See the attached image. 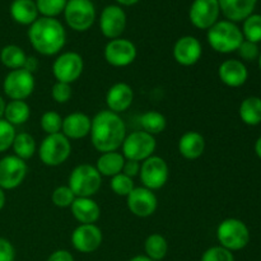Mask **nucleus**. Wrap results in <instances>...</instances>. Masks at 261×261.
<instances>
[{
	"instance_id": "nucleus-1",
	"label": "nucleus",
	"mask_w": 261,
	"mask_h": 261,
	"mask_svg": "<svg viewBox=\"0 0 261 261\" xmlns=\"http://www.w3.org/2000/svg\"><path fill=\"white\" fill-rule=\"evenodd\" d=\"M91 142L98 152H115L124 143L126 126L119 114L103 110L92 119Z\"/></svg>"
},
{
	"instance_id": "nucleus-2",
	"label": "nucleus",
	"mask_w": 261,
	"mask_h": 261,
	"mask_svg": "<svg viewBox=\"0 0 261 261\" xmlns=\"http://www.w3.org/2000/svg\"><path fill=\"white\" fill-rule=\"evenodd\" d=\"M28 40H30L31 46L41 55H56L65 46V28L55 18H37L30 25Z\"/></svg>"
},
{
	"instance_id": "nucleus-3",
	"label": "nucleus",
	"mask_w": 261,
	"mask_h": 261,
	"mask_svg": "<svg viewBox=\"0 0 261 261\" xmlns=\"http://www.w3.org/2000/svg\"><path fill=\"white\" fill-rule=\"evenodd\" d=\"M209 46L219 54H231L239 50L244 42L242 31L236 23L231 20H218L212 25L206 33Z\"/></svg>"
},
{
	"instance_id": "nucleus-4",
	"label": "nucleus",
	"mask_w": 261,
	"mask_h": 261,
	"mask_svg": "<svg viewBox=\"0 0 261 261\" xmlns=\"http://www.w3.org/2000/svg\"><path fill=\"white\" fill-rule=\"evenodd\" d=\"M102 185V176L96 166L79 165L69 176V188L76 198H92L98 193Z\"/></svg>"
},
{
	"instance_id": "nucleus-5",
	"label": "nucleus",
	"mask_w": 261,
	"mask_h": 261,
	"mask_svg": "<svg viewBox=\"0 0 261 261\" xmlns=\"http://www.w3.org/2000/svg\"><path fill=\"white\" fill-rule=\"evenodd\" d=\"M219 246L229 251H240L250 242V231L246 224L237 218H227L217 228Z\"/></svg>"
},
{
	"instance_id": "nucleus-6",
	"label": "nucleus",
	"mask_w": 261,
	"mask_h": 261,
	"mask_svg": "<svg viewBox=\"0 0 261 261\" xmlns=\"http://www.w3.org/2000/svg\"><path fill=\"white\" fill-rule=\"evenodd\" d=\"M70 140L63 133L47 135L41 142L40 148H38V155H40L41 162L48 167H56V166L63 165L70 157Z\"/></svg>"
},
{
	"instance_id": "nucleus-7",
	"label": "nucleus",
	"mask_w": 261,
	"mask_h": 261,
	"mask_svg": "<svg viewBox=\"0 0 261 261\" xmlns=\"http://www.w3.org/2000/svg\"><path fill=\"white\" fill-rule=\"evenodd\" d=\"M64 17L69 27L76 32L89 30L96 19V8L91 0H68Z\"/></svg>"
},
{
	"instance_id": "nucleus-8",
	"label": "nucleus",
	"mask_w": 261,
	"mask_h": 261,
	"mask_svg": "<svg viewBox=\"0 0 261 261\" xmlns=\"http://www.w3.org/2000/svg\"><path fill=\"white\" fill-rule=\"evenodd\" d=\"M157 142L153 135L145 132H133L126 135L122 143V155L125 160L143 162L152 157L154 153Z\"/></svg>"
},
{
	"instance_id": "nucleus-9",
	"label": "nucleus",
	"mask_w": 261,
	"mask_h": 261,
	"mask_svg": "<svg viewBox=\"0 0 261 261\" xmlns=\"http://www.w3.org/2000/svg\"><path fill=\"white\" fill-rule=\"evenodd\" d=\"M35 75L24 69L10 70L3 81V91L10 101H24L35 91Z\"/></svg>"
},
{
	"instance_id": "nucleus-10",
	"label": "nucleus",
	"mask_w": 261,
	"mask_h": 261,
	"mask_svg": "<svg viewBox=\"0 0 261 261\" xmlns=\"http://www.w3.org/2000/svg\"><path fill=\"white\" fill-rule=\"evenodd\" d=\"M139 175L143 186L154 191L166 185L170 177V168L163 158L152 155L142 162Z\"/></svg>"
},
{
	"instance_id": "nucleus-11",
	"label": "nucleus",
	"mask_w": 261,
	"mask_h": 261,
	"mask_svg": "<svg viewBox=\"0 0 261 261\" xmlns=\"http://www.w3.org/2000/svg\"><path fill=\"white\" fill-rule=\"evenodd\" d=\"M84 69L83 58L78 53L69 51L59 55L53 64V74L56 82L71 84L82 75Z\"/></svg>"
},
{
	"instance_id": "nucleus-12",
	"label": "nucleus",
	"mask_w": 261,
	"mask_h": 261,
	"mask_svg": "<svg viewBox=\"0 0 261 261\" xmlns=\"http://www.w3.org/2000/svg\"><path fill=\"white\" fill-rule=\"evenodd\" d=\"M27 163L17 155H5L0 160V188L3 190L17 189L27 176Z\"/></svg>"
},
{
	"instance_id": "nucleus-13",
	"label": "nucleus",
	"mask_w": 261,
	"mask_h": 261,
	"mask_svg": "<svg viewBox=\"0 0 261 261\" xmlns=\"http://www.w3.org/2000/svg\"><path fill=\"white\" fill-rule=\"evenodd\" d=\"M105 60L112 66L124 68L134 63L138 51L134 43L126 38H115L105 47Z\"/></svg>"
},
{
	"instance_id": "nucleus-14",
	"label": "nucleus",
	"mask_w": 261,
	"mask_h": 261,
	"mask_svg": "<svg viewBox=\"0 0 261 261\" xmlns=\"http://www.w3.org/2000/svg\"><path fill=\"white\" fill-rule=\"evenodd\" d=\"M221 8L218 0H194L189 12L190 22L199 30H209L218 22Z\"/></svg>"
},
{
	"instance_id": "nucleus-15",
	"label": "nucleus",
	"mask_w": 261,
	"mask_h": 261,
	"mask_svg": "<svg viewBox=\"0 0 261 261\" xmlns=\"http://www.w3.org/2000/svg\"><path fill=\"white\" fill-rule=\"evenodd\" d=\"M102 231L96 224H79L71 233V245L82 254L97 251L102 244Z\"/></svg>"
},
{
	"instance_id": "nucleus-16",
	"label": "nucleus",
	"mask_w": 261,
	"mask_h": 261,
	"mask_svg": "<svg viewBox=\"0 0 261 261\" xmlns=\"http://www.w3.org/2000/svg\"><path fill=\"white\" fill-rule=\"evenodd\" d=\"M126 204L129 211L139 218H148L157 211L158 199L152 190L147 188H134V190L126 196Z\"/></svg>"
},
{
	"instance_id": "nucleus-17",
	"label": "nucleus",
	"mask_w": 261,
	"mask_h": 261,
	"mask_svg": "<svg viewBox=\"0 0 261 261\" xmlns=\"http://www.w3.org/2000/svg\"><path fill=\"white\" fill-rule=\"evenodd\" d=\"M99 28L105 37L110 40L120 38L126 28V14L119 5H109L99 17Z\"/></svg>"
},
{
	"instance_id": "nucleus-18",
	"label": "nucleus",
	"mask_w": 261,
	"mask_h": 261,
	"mask_svg": "<svg viewBox=\"0 0 261 261\" xmlns=\"http://www.w3.org/2000/svg\"><path fill=\"white\" fill-rule=\"evenodd\" d=\"M203 47L200 41L194 36H184L173 46V58L180 65L193 66L200 60Z\"/></svg>"
},
{
	"instance_id": "nucleus-19",
	"label": "nucleus",
	"mask_w": 261,
	"mask_h": 261,
	"mask_svg": "<svg viewBox=\"0 0 261 261\" xmlns=\"http://www.w3.org/2000/svg\"><path fill=\"white\" fill-rule=\"evenodd\" d=\"M218 75L222 83L232 88H237L246 83L249 78V71L242 61L228 59L219 65Z\"/></svg>"
},
{
	"instance_id": "nucleus-20",
	"label": "nucleus",
	"mask_w": 261,
	"mask_h": 261,
	"mask_svg": "<svg viewBox=\"0 0 261 261\" xmlns=\"http://www.w3.org/2000/svg\"><path fill=\"white\" fill-rule=\"evenodd\" d=\"M133 101H134V92L129 84L120 82V83L114 84L107 91L106 105L110 111L115 114H121L126 111L132 106Z\"/></svg>"
},
{
	"instance_id": "nucleus-21",
	"label": "nucleus",
	"mask_w": 261,
	"mask_h": 261,
	"mask_svg": "<svg viewBox=\"0 0 261 261\" xmlns=\"http://www.w3.org/2000/svg\"><path fill=\"white\" fill-rule=\"evenodd\" d=\"M92 119L83 112H73L63 119L61 133L70 139H83L91 133Z\"/></svg>"
},
{
	"instance_id": "nucleus-22",
	"label": "nucleus",
	"mask_w": 261,
	"mask_h": 261,
	"mask_svg": "<svg viewBox=\"0 0 261 261\" xmlns=\"http://www.w3.org/2000/svg\"><path fill=\"white\" fill-rule=\"evenodd\" d=\"M221 12L227 20L242 22L254 13L257 0H218Z\"/></svg>"
},
{
	"instance_id": "nucleus-23",
	"label": "nucleus",
	"mask_w": 261,
	"mask_h": 261,
	"mask_svg": "<svg viewBox=\"0 0 261 261\" xmlns=\"http://www.w3.org/2000/svg\"><path fill=\"white\" fill-rule=\"evenodd\" d=\"M70 209L81 224H94L101 216L99 205L92 198H75Z\"/></svg>"
},
{
	"instance_id": "nucleus-24",
	"label": "nucleus",
	"mask_w": 261,
	"mask_h": 261,
	"mask_svg": "<svg viewBox=\"0 0 261 261\" xmlns=\"http://www.w3.org/2000/svg\"><path fill=\"white\" fill-rule=\"evenodd\" d=\"M205 149V139L198 132H188L178 140V152L186 160H198Z\"/></svg>"
},
{
	"instance_id": "nucleus-25",
	"label": "nucleus",
	"mask_w": 261,
	"mask_h": 261,
	"mask_svg": "<svg viewBox=\"0 0 261 261\" xmlns=\"http://www.w3.org/2000/svg\"><path fill=\"white\" fill-rule=\"evenodd\" d=\"M13 20L22 25H31L38 18V9L33 0H14L10 5Z\"/></svg>"
},
{
	"instance_id": "nucleus-26",
	"label": "nucleus",
	"mask_w": 261,
	"mask_h": 261,
	"mask_svg": "<svg viewBox=\"0 0 261 261\" xmlns=\"http://www.w3.org/2000/svg\"><path fill=\"white\" fill-rule=\"evenodd\" d=\"M124 163L125 157L121 153H119L117 150H115V152H106L102 153L98 157L96 163V168L101 176L114 177V176L122 172Z\"/></svg>"
},
{
	"instance_id": "nucleus-27",
	"label": "nucleus",
	"mask_w": 261,
	"mask_h": 261,
	"mask_svg": "<svg viewBox=\"0 0 261 261\" xmlns=\"http://www.w3.org/2000/svg\"><path fill=\"white\" fill-rule=\"evenodd\" d=\"M240 117L242 122L250 126L261 124V98L260 97H247L240 105Z\"/></svg>"
},
{
	"instance_id": "nucleus-28",
	"label": "nucleus",
	"mask_w": 261,
	"mask_h": 261,
	"mask_svg": "<svg viewBox=\"0 0 261 261\" xmlns=\"http://www.w3.org/2000/svg\"><path fill=\"white\" fill-rule=\"evenodd\" d=\"M31 116V107L25 101H9L5 106L4 117L13 126L23 125Z\"/></svg>"
},
{
	"instance_id": "nucleus-29",
	"label": "nucleus",
	"mask_w": 261,
	"mask_h": 261,
	"mask_svg": "<svg viewBox=\"0 0 261 261\" xmlns=\"http://www.w3.org/2000/svg\"><path fill=\"white\" fill-rule=\"evenodd\" d=\"M27 55L22 47L17 45H7L0 51V61L5 68L10 70L22 69L25 63Z\"/></svg>"
},
{
	"instance_id": "nucleus-30",
	"label": "nucleus",
	"mask_w": 261,
	"mask_h": 261,
	"mask_svg": "<svg viewBox=\"0 0 261 261\" xmlns=\"http://www.w3.org/2000/svg\"><path fill=\"white\" fill-rule=\"evenodd\" d=\"M12 148L14 155L25 161L33 157L36 149H37V145H36L35 138L31 134H28V133H18V134H15L14 140H13Z\"/></svg>"
},
{
	"instance_id": "nucleus-31",
	"label": "nucleus",
	"mask_w": 261,
	"mask_h": 261,
	"mask_svg": "<svg viewBox=\"0 0 261 261\" xmlns=\"http://www.w3.org/2000/svg\"><path fill=\"white\" fill-rule=\"evenodd\" d=\"M144 251L145 255L153 261L163 260L168 252L167 240L160 233L150 234L144 242Z\"/></svg>"
},
{
	"instance_id": "nucleus-32",
	"label": "nucleus",
	"mask_w": 261,
	"mask_h": 261,
	"mask_svg": "<svg viewBox=\"0 0 261 261\" xmlns=\"http://www.w3.org/2000/svg\"><path fill=\"white\" fill-rule=\"evenodd\" d=\"M140 125L143 127V132L154 137L163 133V130L167 126V120L161 112L147 111L140 116Z\"/></svg>"
},
{
	"instance_id": "nucleus-33",
	"label": "nucleus",
	"mask_w": 261,
	"mask_h": 261,
	"mask_svg": "<svg viewBox=\"0 0 261 261\" xmlns=\"http://www.w3.org/2000/svg\"><path fill=\"white\" fill-rule=\"evenodd\" d=\"M242 35L246 41L259 43L261 42V14H254L246 18L242 25Z\"/></svg>"
},
{
	"instance_id": "nucleus-34",
	"label": "nucleus",
	"mask_w": 261,
	"mask_h": 261,
	"mask_svg": "<svg viewBox=\"0 0 261 261\" xmlns=\"http://www.w3.org/2000/svg\"><path fill=\"white\" fill-rule=\"evenodd\" d=\"M68 0H36V5L42 17L55 18L64 12Z\"/></svg>"
},
{
	"instance_id": "nucleus-35",
	"label": "nucleus",
	"mask_w": 261,
	"mask_h": 261,
	"mask_svg": "<svg viewBox=\"0 0 261 261\" xmlns=\"http://www.w3.org/2000/svg\"><path fill=\"white\" fill-rule=\"evenodd\" d=\"M40 124L41 129H42L47 135L58 134V133L61 132L63 117L55 111H46L45 114L41 116Z\"/></svg>"
},
{
	"instance_id": "nucleus-36",
	"label": "nucleus",
	"mask_w": 261,
	"mask_h": 261,
	"mask_svg": "<svg viewBox=\"0 0 261 261\" xmlns=\"http://www.w3.org/2000/svg\"><path fill=\"white\" fill-rule=\"evenodd\" d=\"M110 186H111V190L114 191L116 195L119 196H125L126 198L133 190H134V181H133L132 177L124 175V173H119V175L111 177V182H110Z\"/></svg>"
},
{
	"instance_id": "nucleus-37",
	"label": "nucleus",
	"mask_w": 261,
	"mask_h": 261,
	"mask_svg": "<svg viewBox=\"0 0 261 261\" xmlns=\"http://www.w3.org/2000/svg\"><path fill=\"white\" fill-rule=\"evenodd\" d=\"M76 196L74 195L69 186H59L53 191V195H51L54 205L59 208H70Z\"/></svg>"
},
{
	"instance_id": "nucleus-38",
	"label": "nucleus",
	"mask_w": 261,
	"mask_h": 261,
	"mask_svg": "<svg viewBox=\"0 0 261 261\" xmlns=\"http://www.w3.org/2000/svg\"><path fill=\"white\" fill-rule=\"evenodd\" d=\"M15 134V126L9 124L7 120L0 119V153L12 148Z\"/></svg>"
},
{
	"instance_id": "nucleus-39",
	"label": "nucleus",
	"mask_w": 261,
	"mask_h": 261,
	"mask_svg": "<svg viewBox=\"0 0 261 261\" xmlns=\"http://www.w3.org/2000/svg\"><path fill=\"white\" fill-rule=\"evenodd\" d=\"M200 261H234L233 252L222 246L209 247L201 255Z\"/></svg>"
},
{
	"instance_id": "nucleus-40",
	"label": "nucleus",
	"mask_w": 261,
	"mask_h": 261,
	"mask_svg": "<svg viewBox=\"0 0 261 261\" xmlns=\"http://www.w3.org/2000/svg\"><path fill=\"white\" fill-rule=\"evenodd\" d=\"M51 97L58 103H66L71 98V87L70 84L56 82L51 88Z\"/></svg>"
},
{
	"instance_id": "nucleus-41",
	"label": "nucleus",
	"mask_w": 261,
	"mask_h": 261,
	"mask_svg": "<svg viewBox=\"0 0 261 261\" xmlns=\"http://www.w3.org/2000/svg\"><path fill=\"white\" fill-rule=\"evenodd\" d=\"M239 54L244 60L246 61H254L259 58L260 51H259V46L257 43L250 42V41L244 40V42L240 45L239 47Z\"/></svg>"
},
{
	"instance_id": "nucleus-42",
	"label": "nucleus",
	"mask_w": 261,
	"mask_h": 261,
	"mask_svg": "<svg viewBox=\"0 0 261 261\" xmlns=\"http://www.w3.org/2000/svg\"><path fill=\"white\" fill-rule=\"evenodd\" d=\"M15 249L9 240L0 237V261H14Z\"/></svg>"
},
{
	"instance_id": "nucleus-43",
	"label": "nucleus",
	"mask_w": 261,
	"mask_h": 261,
	"mask_svg": "<svg viewBox=\"0 0 261 261\" xmlns=\"http://www.w3.org/2000/svg\"><path fill=\"white\" fill-rule=\"evenodd\" d=\"M140 171V163L137 162V161H130L125 160L124 167H122V173L129 177H135L137 175H139Z\"/></svg>"
},
{
	"instance_id": "nucleus-44",
	"label": "nucleus",
	"mask_w": 261,
	"mask_h": 261,
	"mask_svg": "<svg viewBox=\"0 0 261 261\" xmlns=\"http://www.w3.org/2000/svg\"><path fill=\"white\" fill-rule=\"evenodd\" d=\"M46 261H74V257L68 250H56Z\"/></svg>"
},
{
	"instance_id": "nucleus-45",
	"label": "nucleus",
	"mask_w": 261,
	"mask_h": 261,
	"mask_svg": "<svg viewBox=\"0 0 261 261\" xmlns=\"http://www.w3.org/2000/svg\"><path fill=\"white\" fill-rule=\"evenodd\" d=\"M23 69L33 74L38 69V60L35 56H27L24 65H23Z\"/></svg>"
},
{
	"instance_id": "nucleus-46",
	"label": "nucleus",
	"mask_w": 261,
	"mask_h": 261,
	"mask_svg": "<svg viewBox=\"0 0 261 261\" xmlns=\"http://www.w3.org/2000/svg\"><path fill=\"white\" fill-rule=\"evenodd\" d=\"M5 201H7V196H5L4 190L0 188V211L5 206Z\"/></svg>"
},
{
	"instance_id": "nucleus-47",
	"label": "nucleus",
	"mask_w": 261,
	"mask_h": 261,
	"mask_svg": "<svg viewBox=\"0 0 261 261\" xmlns=\"http://www.w3.org/2000/svg\"><path fill=\"white\" fill-rule=\"evenodd\" d=\"M129 261H153V260L149 259L147 255H137V256L132 257Z\"/></svg>"
},
{
	"instance_id": "nucleus-48",
	"label": "nucleus",
	"mask_w": 261,
	"mask_h": 261,
	"mask_svg": "<svg viewBox=\"0 0 261 261\" xmlns=\"http://www.w3.org/2000/svg\"><path fill=\"white\" fill-rule=\"evenodd\" d=\"M5 106H7V102L4 101L2 96H0V119L4 117V111H5Z\"/></svg>"
},
{
	"instance_id": "nucleus-49",
	"label": "nucleus",
	"mask_w": 261,
	"mask_h": 261,
	"mask_svg": "<svg viewBox=\"0 0 261 261\" xmlns=\"http://www.w3.org/2000/svg\"><path fill=\"white\" fill-rule=\"evenodd\" d=\"M255 153H256L257 157L261 160V137L256 140V143H255Z\"/></svg>"
},
{
	"instance_id": "nucleus-50",
	"label": "nucleus",
	"mask_w": 261,
	"mask_h": 261,
	"mask_svg": "<svg viewBox=\"0 0 261 261\" xmlns=\"http://www.w3.org/2000/svg\"><path fill=\"white\" fill-rule=\"evenodd\" d=\"M116 2L119 3V4H121V5H126V7H130V5L137 4L139 0H116Z\"/></svg>"
},
{
	"instance_id": "nucleus-51",
	"label": "nucleus",
	"mask_w": 261,
	"mask_h": 261,
	"mask_svg": "<svg viewBox=\"0 0 261 261\" xmlns=\"http://www.w3.org/2000/svg\"><path fill=\"white\" fill-rule=\"evenodd\" d=\"M257 61H259V68H260V70H261V53H260L259 58H257Z\"/></svg>"
}]
</instances>
